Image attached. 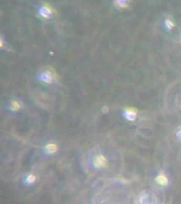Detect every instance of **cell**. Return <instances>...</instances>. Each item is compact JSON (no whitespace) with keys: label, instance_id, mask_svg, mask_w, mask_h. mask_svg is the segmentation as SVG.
Instances as JSON below:
<instances>
[{"label":"cell","instance_id":"10","mask_svg":"<svg viewBox=\"0 0 181 204\" xmlns=\"http://www.w3.org/2000/svg\"><path fill=\"white\" fill-rule=\"evenodd\" d=\"M178 134H179V136H180V137L181 138V130L178 133Z\"/></svg>","mask_w":181,"mask_h":204},{"label":"cell","instance_id":"5","mask_svg":"<svg viewBox=\"0 0 181 204\" xmlns=\"http://www.w3.org/2000/svg\"><path fill=\"white\" fill-rule=\"evenodd\" d=\"M36 176L34 174H27L23 179V182L25 185L30 186L35 183L36 181Z\"/></svg>","mask_w":181,"mask_h":204},{"label":"cell","instance_id":"3","mask_svg":"<svg viewBox=\"0 0 181 204\" xmlns=\"http://www.w3.org/2000/svg\"><path fill=\"white\" fill-rule=\"evenodd\" d=\"M44 150V152L47 155H52L58 152V146L55 143L50 142L45 146Z\"/></svg>","mask_w":181,"mask_h":204},{"label":"cell","instance_id":"2","mask_svg":"<svg viewBox=\"0 0 181 204\" xmlns=\"http://www.w3.org/2000/svg\"><path fill=\"white\" fill-rule=\"evenodd\" d=\"M40 78L42 81L48 83H52L55 79V74L49 70L42 72L40 74Z\"/></svg>","mask_w":181,"mask_h":204},{"label":"cell","instance_id":"8","mask_svg":"<svg viewBox=\"0 0 181 204\" xmlns=\"http://www.w3.org/2000/svg\"><path fill=\"white\" fill-rule=\"evenodd\" d=\"M127 116L130 120H134L135 117L136 115V111L135 109H128L126 111Z\"/></svg>","mask_w":181,"mask_h":204},{"label":"cell","instance_id":"7","mask_svg":"<svg viewBox=\"0 0 181 204\" xmlns=\"http://www.w3.org/2000/svg\"><path fill=\"white\" fill-rule=\"evenodd\" d=\"M21 108V105L18 101H13L10 105V109L14 111H18Z\"/></svg>","mask_w":181,"mask_h":204},{"label":"cell","instance_id":"9","mask_svg":"<svg viewBox=\"0 0 181 204\" xmlns=\"http://www.w3.org/2000/svg\"><path fill=\"white\" fill-rule=\"evenodd\" d=\"M0 45H1V46H2L3 45V40L2 38H1V40H0Z\"/></svg>","mask_w":181,"mask_h":204},{"label":"cell","instance_id":"6","mask_svg":"<svg viewBox=\"0 0 181 204\" xmlns=\"http://www.w3.org/2000/svg\"><path fill=\"white\" fill-rule=\"evenodd\" d=\"M156 180L157 183L162 185H165L168 183V178L163 174H160L157 176Z\"/></svg>","mask_w":181,"mask_h":204},{"label":"cell","instance_id":"4","mask_svg":"<svg viewBox=\"0 0 181 204\" xmlns=\"http://www.w3.org/2000/svg\"><path fill=\"white\" fill-rule=\"evenodd\" d=\"M107 164V160L103 156H97L94 158L93 164L94 166L97 168L104 167L106 166Z\"/></svg>","mask_w":181,"mask_h":204},{"label":"cell","instance_id":"1","mask_svg":"<svg viewBox=\"0 0 181 204\" xmlns=\"http://www.w3.org/2000/svg\"><path fill=\"white\" fill-rule=\"evenodd\" d=\"M39 13L42 17L48 18L51 17L53 13V9L50 4L44 3L39 9Z\"/></svg>","mask_w":181,"mask_h":204}]
</instances>
